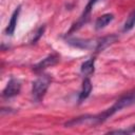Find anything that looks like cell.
Returning a JSON list of instances; mask_svg holds the SVG:
<instances>
[{"label": "cell", "mask_w": 135, "mask_h": 135, "mask_svg": "<svg viewBox=\"0 0 135 135\" xmlns=\"http://www.w3.org/2000/svg\"><path fill=\"white\" fill-rule=\"evenodd\" d=\"M113 19H114L113 14H104V15L100 16V17L96 20L95 28H96V30H101V28L105 27V26H107Z\"/></svg>", "instance_id": "ba28073f"}, {"label": "cell", "mask_w": 135, "mask_h": 135, "mask_svg": "<svg viewBox=\"0 0 135 135\" xmlns=\"http://www.w3.org/2000/svg\"><path fill=\"white\" fill-rule=\"evenodd\" d=\"M117 39H118V37H117L116 35H111V36H107V37L102 38L101 40H99V42H97L96 51H97V52L103 51V50L107 49L109 45L113 44Z\"/></svg>", "instance_id": "8992f818"}, {"label": "cell", "mask_w": 135, "mask_h": 135, "mask_svg": "<svg viewBox=\"0 0 135 135\" xmlns=\"http://www.w3.org/2000/svg\"><path fill=\"white\" fill-rule=\"evenodd\" d=\"M127 132H128V134H129V133H133V132H135V124H134V126H132L129 130H127Z\"/></svg>", "instance_id": "4fadbf2b"}, {"label": "cell", "mask_w": 135, "mask_h": 135, "mask_svg": "<svg viewBox=\"0 0 135 135\" xmlns=\"http://www.w3.org/2000/svg\"><path fill=\"white\" fill-rule=\"evenodd\" d=\"M58 61H59V57H58V55H56V54H52V55L45 57L44 59H42L39 63H37V64L34 66V71H35V72H41V71H43L44 69H46V68H49V66H52V65L56 64Z\"/></svg>", "instance_id": "277c9868"}, {"label": "cell", "mask_w": 135, "mask_h": 135, "mask_svg": "<svg viewBox=\"0 0 135 135\" xmlns=\"http://www.w3.org/2000/svg\"><path fill=\"white\" fill-rule=\"evenodd\" d=\"M51 80L52 79L49 75H41L33 82L32 95H33L35 100L40 101L43 98L45 92L47 91V89L51 84Z\"/></svg>", "instance_id": "7a4b0ae2"}, {"label": "cell", "mask_w": 135, "mask_h": 135, "mask_svg": "<svg viewBox=\"0 0 135 135\" xmlns=\"http://www.w3.org/2000/svg\"><path fill=\"white\" fill-rule=\"evenodd\" d=\"M69 43L76 47H81V49H86L90 46V42L81 39H72V40H69Z\"/></svg>", "instance_id": "8fae6325"}, {"label": "cell", "mask_w": 135, "mask_h": 135, "mask_svg": "<svg viewBox=\"0 0 135 135\" xmlns=\"http://www.w3.org/2000/svg\"><path fill=\"white\" fill-rule=\"evenodd\" d=\"M134 102H135V90L132 91V92H130V93H128V94H126V95L122 96L121 98H119V99L115 102V104H114L113 107H111L110 109H108L107 111L102 112L101 114H98L97 117H98L99 123H100V122H103L104 120H107L108 118H110V117H111L114 113H116L117 111H120L121 109L127 108V107L133 104Z\"/></svg>", "instance_id": "6da1fadb"}, {"label": "cell", "mask_w": 135, "mask_h": 135, "mask_svg": "<svg viewBox=\"0 0 135 135\" xmlns=\"http://www.w3.org/2000/svg\"><path fill=\"white\" fill-rule=\"evenodd\" d=\"M20 89H21V84H20L19 80L15 79V78H12V79H9V81L7 82L6 86L4 88V90H3V92H2V95H3V97H5V98L14 97V96H16L17 94H19Z\"/></svg>", "instance_id": "3957f363"}, {"label": "cell", "mask_w": 135, "mask_h": 135, "mask_svg": "<svg viewBox=\"0 0 135 135\" xmlns=\"http://www.w3.org/2000/svg\"><path fill=\"white\" fill-rule=\"evenodd\" d=\"M94 65H95V59L94 58H90L89 60L84 61L81 64V73L85 76L91 75L94 72Z\"/></svg>", "instance_id": "9c48e42d"}, {"label": "cell", "mask_w": 135, "mask_h": 135, "mask_svg": "<svg viewBox=\"0 0 135 135\" xmlns=\"http://www.w3.org/2000/svg\"><path fill=\"white\" fill-rule=\"evenodd\" d=\"M43 32H44V26H42V27H40L37 32H36V34H35V36H34V38L32 39V43H35L41 36H42V34H43Z\"/></svg>", "instance_id": "7c38bea8"}, {"label": "cell", "mask_w": 135, "mask_h": 135, "mask_svg": "<svg viewBox=\"0 0 135 135\" xmlns=\"http://www.w3.org/2000/svg\"><path fill=\"white\" fill-rule=\"evenodd\" d=\"M92 91V83H91V80L89 78H84L83 82H82V89H81V92L79 94V102H82L84 99H86L90 95Z\"/></svg>", "instance_id": "52a82bcc"}, {"label": "cell", "mask_w": 135, "mask_h": 135, "mask_svg": "<svg viewBox=\"0 0 135 135\" xmlns=\"http://www.w3.org/2000/svg\"><path fill=\"white\" fill-rule=\"evenodd\" d=\"M19 13H20V6H18V7L14 11V13H13V15H12V17H11V20H9V22H8V24H7L6 30H5L6 35L12 36V35L14 34L15 28H16V25H17V19H18Z\"/></svg>", "instance_id": "5b68a950"}, {"label": "cell", "mask_w": 135, "mask_h": 135, "mask_svg": "<svg viewBox=\"0 0 135 135\" xmlns=\"http://www.w3.org/2000/svg\"><path fill=\"white\" fill-rule=\"evenodd\" d=\"M134 25H135V9L127 18V20L124 22V25H123V32H127V31L132 30L134 27Z\"/></svg>", "instance_id": "30bf717a"}]
</instances>
